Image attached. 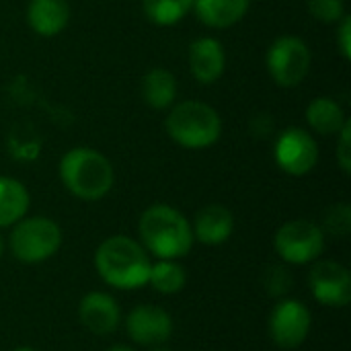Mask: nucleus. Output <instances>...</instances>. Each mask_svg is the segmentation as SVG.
Here are the masks:
<instances>
[{
    "instance_id": "16",
    "label": "nucleus",
    "mask_w": 351,
    "mask_h": 351,
    "mask_svg": "<svg viewBox=\"0 0 351 351\" xmlns=\"http://www.w3.org/2000/svg\"><path fill=\"white\" fill-rule=\"evenodd\" d=\"M251 0H193V10L197 19L214 29L232 27L239 23L247 10Z\"/></svg>"
},
{
    "instance_id": "21",
    "label": "nucleus",
    "mask_w": 351,
    "mask_h": 351,
    "mask_svg": "<svg viewBox=\"0 0 351 351\" xmlns=\"http://www.w3.org/2000/svg\"><path fill=\"white\" fill-rule=\"evenodd\" d=\"M193 6V0H144L146 16L160 27L179 23Z\"/></svg>"
},
{
    "instance_id": "23",
    "label": "nucleus",
    "mask_w": 351,
    "mask_h": 351,
    "mask_svg": "<svg viewBox=\"0 0 351 351\" xmlns=\"http://www.w3.org/2000/svg\"><path fill=\"white\" fill-rule=\"evenodd\" d=\"M308 12L321 23H337L346 16L343 0H306Z\"/></svg>"
},
{
    "instance_id": "27",
    "label": "nucleus",
    "mask_w": 351,
    "mask_h": 351,
    "mask_svg": "<svg viewBox=\"0 0 351 351\" xmlns=\"http://www.w3.org/2000/svg\"><path fill=\"white\" fill-rule=\"evenodd\" d=\"M107 351H134L132 348H128V346H113V348H109Z\"/></svg>"
},
{
    "instance_id": "14",
    "label": "nucleus",
    "mask_w": 351,
    "mask_h": 351,
    "mask_svg": "<svg viewBox=\"0 0 351 351\" xmlns=\"http://www.w3.org/2000/svg\"><path fill=\"white\" fill-rule=\"evenodd\" d=\"M191 230H193V239H197L204 245L216 247L230 239L234 230V216L228 208L220 204H212L197 212Z\"/></svg>"
},
{
    "instance_id": "18",
    "label": "nucleus",
    "mask_w": 351,
    "mask_h": 351,
    "mask_svg": "<svg viewBox=\"0 0 351 351\" xmlns=\"http://www.w3.org/2000/svg\"><path fill=\"white\" fill-rule=\"evenodd\" d=\"M29 210L27 187L10 177H0V228L16 224Z\"/></svg>"
},
{
    "instance_id": "28",
    "label": "nucleus",
    "mask_w": 351,
    "mask_h": 351,
    "mask_svg": "<svg viewBox=\"0 0 351 351\" xmlns=\"http://www.w3.org/2000/svg\"><path fill=\"white\" fill-rule=\"evenodd\" d=\"M2 253H4V239H2V234H0V257H2Z\"/></svg>"
},
{
    "instance_id": "6",
    "label": "nucleus",
    "mask_w": 351,
    "mask_h": 351,
    "mask_svg": "<svg viewBox=\"0 0 351 351\" xmlns=\"http://www.w3.org/2000/svg\"><path fill=\"white\" fill-rule=\"evenodd\" d=\"M278 255L292 265L315 261L325 249V232L311 220H292L280 226L274 239Z\"/></svg>"
},
{
    "instance_id": "15",
    "label": "nucleus",
    "mask_w": 351,
    "mask_h": 351,
    "mask_svg": "<svg viewBox=\"0 0 351 351\" xmlns=\"http://www.w3.org/2000/svg\"><path fill=\"white\" fill-rule=\"evenodd\" d=\"M27 21L37 35L53 37L66 29L70 21V4L68 0H31Z\"/></svg>"
},
{
    "instance_id": "7",
    "label": "nucleus",
    "mask_w": 351,
    "mask_h": 351,
    "mask_svg": "<svg viewBox=\"0 0 351 351\" xmlns=\"http://www.w3.org/2000/svg\"><path fill=\"white\" fill-rule=\"evenodd\" d=\"M311 68V51L308 45L294 37V35H284L276 39L267 51V70L271 78L280 86H296L304 80Z\"/></svg>"
},
{
    "instance_id": "24",
    "label": "nucleus",
    "mask_w": 351,
    "mask_h": 351,
    "mask_svg": "<svg viewBox=\"0 0 351 351\" xmlns=\"http://www.w3.org/2000/svg\"><path fill=\"white\" fill-rule=\"evenodd\" d=\"M263 286L267 290L269 296L274 298H280L284 294H288V290L292 288V276L286 267L282 265H271L265 269V276H263Z\"/></svg>"
},
{
    "instance_id": "25",
    "label": "nucleus",
    "mask_w": 351,
    "mask_h": 351,
    "mask_svg": "<svg viewBox=\"0 0 351 351\" xmlns=\"http://www.w3.org/2000/svg\"><path fill=\"white\" fill-rule=\"evenodd\" d=\"M339 140H337V160H339V167L346 175H350L351 171V121L348 119L346 125L341 128V132L337 134Z\"/></svg>"
},
{
    "instance_id": "19",
    "label": "nucleus",
    "mask_w": 351,
    "mask_h": 351,
    "mask_svg": "<svg viewBox=\"0 0 351 351\" xmlns=\"http://www.w3.org/2000/svg\"><path fill=\"white\" fill-rule=\"evenodd\" d=\"M142 97L152 109H167L177 97V80L165 68H152L142 80Z\"/></svg>"
},
{
    "instance_id": "8",
    "label": "nucleus",
    "mask_w": 351,
    "mask_h": 351,
    "mask_svg": "<svg viewBox=\"0 0 351 351\" xmlns=\"http://www.w3.org/2000/svg\"><path fill=\"white\" fill-rule=\"evenodd\" d=\"M274 154L278 167L292 177H302L311 173L319 162V148L315 138L300 128H288L286 132H282L276 142Z\"/></svg>"
},
{
    "instance_id": "10",
    "label": "nucleus",
    "mask_w": 351,
    "mask_h": 351,
    "mask_svg": "<svg viewBox=\"0 0 351 351\" xmlns=\"http://www.w3.org/2000/svg\"><path fill=\"white\" fill-rule=\"evenodd\" d=\"M313 296L325 306H348L351 300L350 271L335 261H319L308 276Z\"/></svg>"
},
{
    "instance_id": "4",
    "label": "nucleus",
    "mask_w": 351,
    "mask_h": 351,
    "mask_svg": "<svg viewBox=\"0 0 351 351\" xmlns=\"http://www.w3.org/2000/svg\"><path fill=\"white\" fill-rule=\"evenodd\" d=\"M165 128L173 142L191 150L214 146L222 134V121L216 109L199 101H183L175 105L167 115Z\"/></svg>"
},
{
    "instance_id": "2",
    "label": "nucleus",
    "mask_w": 351,
    "mask_h": 351,
    "mask_svg": "<svg viewBox=\"0 0 351 351\" xmlns=\"http://www.w3.org/2000/svg\"><path fill=\"white\" fill-rule=\"evenodd\" d=\"M140 239L158 259H181L193 247V230L187 218L165 204L150 206L138 222Z\"/></svg>"
},
{
    "instance_id": "11",
    "label": "nucleus",
    "mask_w": 351,
    "mask_h": 351,
    "mask_svg": "<svg viewBox=\"0 0 351 351\" xmlns=\"http://www.w3.org/2000/svg\"><path fill=\"white\" fill-rule=\"evenodd\" d=\"M125 329L134 343L144 348H156L169 341L173 333V319L167 311L158 306L142 304L128 315Z\"/></svg>"
},
{
    "instance_id": "17",
    "label": "nucleus",
    "mask_w": 351,
    "mask_h": 351,
    "mask_svg": "<svg viewBox=\"0 0 351 351\" xmlns=\"http://www.w3.org/2000/svg\"><path fill=\"white\" fill-rule=\"evenodd\" d=\"M306 121L321 136H337L341 128L346 125L348 117L337 101L329 97H319L308 105Z\"/></svg>"
},
{
    "instance_id": "13",
    "label": "nucleus",
    "mask_w": 351,
    "mask_h": 351,
    "mask_svg": "<svg viewBox=\"0 0 351 351\" xmlns=\"http://www.w3.org/2000/svg\"><path fill=\"white\" fill-rule=\"evenodd\" d=\"M226 66L224 47L214 37H199L189 47V68L197 82L202 84H214L222 74Z\"/></svg>"
},
{
    "instance_id": "9",
    "label": "nucleus",
    "mask_w": 351,
    "mask_h": 351,
    "mask_svg": "<svg viewBox=\"0 0 351 351\" xmlns=\"http://www.w3.org/2000/svg\"><path fill=\"white\" fill-rule=\"evenodd\" d=\"M311 331V313L298 300H282L269 315V335L282 350L300 348Z\"/></svg>"
},
{
    "instance_id": "22",
    "label": "nucleus",
    "mask_w": 351,
    "mask_h": 351,
    "mask_svg": "<svg viewBox=\"0 0 351 351\" xmlns=\"http://www.w3.org/2000/svg\"><path fill=\"white\" fill-rule=\"evenodd\" d=\"M323 232H329L331 237L346 239L351 230V208L348 204H335L325 212L323 218Z\"/></svg>"
},
{
    "instance_id": "20",
    "label": "nucleus",
    "mask_w": 351,
    "mask_h": 351,
    "mask_svg": "<svg viewBox=\"0 0 351 351\" xmlns=\"http://www.w3.org/2000/svg\"><path fill=\"white\" fill-rule=\"evenodd\" d=\"M187 274L175 259H158L150 265L148 284H152V288L160 294H177L183 290Z\"/></svg>"
},
{
    "instance_id": "26",
    "label": "nucleus",
    "mask_w": 351,
    "mask_h": 351,
    "mask_svg": "<svg viewBox=\"0 0 351 351\" xmlns=\"http://www.w3.org/2000/svg\"><path fill=\"white\" fill-rule=\"evenodd\" d=\"M337 45H339L341 56L346 60H351V19L348 14L341 19L339 31H337Z\"/></svg>"
},
{
    "instance_id": "12",
    "label": "nucleus",
    "mask_w": 351,
    "mask_h": 351,
    "mask_svg": "<svg viewBox=\"0 0 351 351\" xmlns=\"http://www.w3.org/2000/svg\"><path fill=\"white\" fill-rule=\"evenodd\" d=\"M78 319L86 331L93 335H109L119 327V306L115 298H111L105 292H90L80 300L78 306Z\"/></svg>"
},
{
    "instance_id": "3",
    "label": "nucleus",
    "mask_w": 351,
    "mask_h": 351,
    "mask_svg": "<svg viewBox=\"0 0 351 351\" xmlns=\"http://www.w3.org/2000/svg\"><path fill=\"white\" fill-rule=\"evenodd\" d=\"M60 177L64 187L84 202L105 197L113 187L111 162L93 148H72L60 160Z\"/></svg>"
},
{
    "instance_id": "30",
    "label": "nucleus",
    "mask_w": 351,
    "mask_h": 351,
    "mask_svg": "<svg viewBox=\"0 0 351 351\" xmlns=\"http://www.w3.org/2000/svg\"><path fill=\"white\" fill-rule=\"evenodd\" d=\"M12 351H35L33 348H16V350H12Z\"/></svg>"
},
{
    "instance_id": "5",
    "label": "nucleus",
    "mask_w": 351,
    "mask_h": 351,
    "mask_svg": "<svg viewBox=\"0 0 351 351\" xmlns=\"http://www.w3.org/2000/svg\"><path fill=\"white\" fill-rule=\"evenodd\" d=\"M62 245L60 226L45 216L21 218L8 239L10 253L23 263H41L58 253Z\"/></svg>"
},
{
    "instance_id": "29",
    "label": "nucleus",
    "mask_w": 351,
    "mask_h": 351,
    "mask_svg": "<svg viewBox=\"0 0 351 351\" xmlns=\"http://www.w3.org/2000/svg\"><path fill=\"white\" fill-rule=\"evenodd\" d=\"M150 351H173V350H167V348H160V346H156V348H152Z\"/></svg>"
},
{
    "instance_id": "1",
    "label": "nucleus",
    "mask_w": 351,
    "mask_h": 351,
    "mask_svg": "<svg viewBox=\"0 0 351 351\" xmlns=\"http://www.w3.org/2000/svg\"><path fill=\"white\" fill-rule=\"evenodd\" d=\"M148 251L134 239L115 234L103 241L95 253V267L101 280L119 290H134L148 284L150 276Z\"/></svg>"
}]
</instances>
